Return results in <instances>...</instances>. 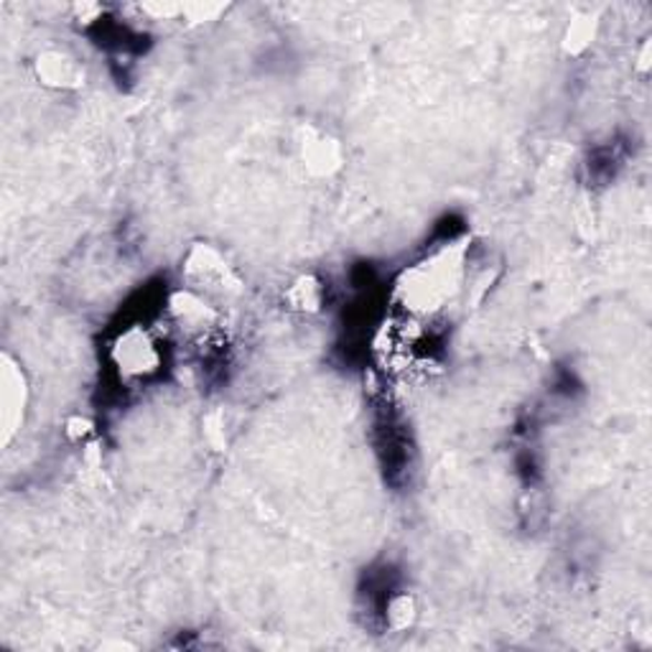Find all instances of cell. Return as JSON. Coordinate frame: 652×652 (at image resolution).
Returning a JSON list of instances; mask_svg holds the SVG:
<instances>
[{
    "mask_svg": "<svg viewBox=\"0 0 652 652\" xmlns=\"http://www.w3.org/2000/svg\"><path fill=\"white\" fill-rule=\"evenodd\" d=\"M461 266H464V258H461V250L457 247H447V250L436 253L434 258L416 263L403 274L398 284L403 307L418 313L441 309L457 291Z\"/></svg>",
    "mask_w": 652,
    "mask_h": 652,
    "instance_id": "cell-1",
    "label": "cell"
},
{
    "mask_svg": "<svg viewBox=\"0 0 652 652\" xmlns=\"http://www.w3.org/2000/svg\"><path fill=\"white\" fill-rule=\"evenodd\" d=\"M39 77L52 87L70 89V87L82 85V79H85V70H82L79 62L72 60L70 54L49 52L39 60Z\"/></svg>",
    "mask_w": 652,
    "mask_h": 652,
    "instance_id": "cell-3",
    "label": "cell"
},
{
    "mask_svg": "<svg viewBox=\"0 0 652 652\" xmlns=\"http://www.w3.org/2000/svg\"><path fill=\"white\" fill-rule=\"evenodd\" d=\"M288 299H291V303L296 309L301 311H317L321 303H324V286L319 284L317 278H301L299 284H296L291 288V293H288Z\"/></svg>",
    "mask_w": 652,
    "mask_h": 652,
    "instance_id": "cell-4",
    "label": "cell"
},
{
    "mask_svg": "<svg viewBox=\"0 0 652 652\" xmlns=\"http://www.w3.org/2000/svg\"><path fill=\"white\" fill-rule=\"evenodd\" d=\"M113 357L118 362L122 375L146 377L159 367L161 352H159V344L151 340V334H148L146 329L143 332H140V329H130V332L120 336Z\"/></svg>",
    "mask_w": 652,
    "mask_h": 652,
    "instance_id": "cell-2",
    "label": "cell"
}]
</instances>
